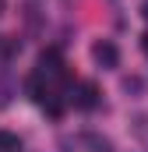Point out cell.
Segmentation results:
<instances>
[{"label": "cell", "mask_w": 148, "mask_h": 152, "mask_svg": "<svg viewBox=\"0 0 148 152\" xmlns=\"http://www.w3.org/2000/svg\"><path fill=\"white\" fill-rule=\"evenodd\" d=\"M0 11H4V0H0Z\"/></svg>", "instance_id": "obj_8"}, {"label": "cell", "mask_w": 148, "mask_h": 152, "mask_svg": "<svg viewBox=\"0 0 148 152\" xmlns=\"http://www.w3.org/2000/svg\"><path fill=\"white\" fill-rule=\"evenodd\" d=\"M141 50H145V53H148V32H145V36H141Z\"/></svg>", "instance_id": "obj_7"}, {"label": "cell", "mask_w": 148, "mask_h": 152, "mask_svg": "<svg viewBox=\"0 0 148 152\" xmlns=\"http://www.w3.org/2000/svg\"><path fill=\"white\" fill-rule=\"evenodd\" d=\"M123 88H127V92H141V88H145V81H141L138 75H131V78H123Z\"/></svg>", "instance_id": "obj_5"}, {"label": "cell", "mask_w": 148, "mask_h": 152, "mask_svg": "<svg viewBox=\"0 0 148 152\" xmlns=\"http://www.w3.org/2000/svg\"><path fill=\"white\" fill-rule=\"evenodd\" d=\"M74 103H78L81 110H95V106H99V88H95L92 81H81V85H78V96H74Z\"/></svg>", "instance_id": "obj_3"}, {"label": "cell", "mask_w": 148, "mask_h": 152, "mask_svg": "<svg viewBox=\"0 0 148 152\" xmlns=\"http://www.w3.org/2000/svg\"><path fill=\"white\" fill-rule=\"evenodd\" d=\"M0 152H21V138L11 131H0Z\"/></svg>", "instance_id": "obj_4"}, {"label": "cell", "mask_w": 148, "mask_h": 152, "mask_svg": "<svg viewBox=\"0 0 148 152\" xmlns=\"http://www.w3.org/2000/svg\"><path fill=\"white\" fill-rule=\"evenodd\" d=\"M60 71H64V64H60V50H57V46L42 50V57H39V75H60Z\"/></svg>", "instance_id": "obj_2"}, {"label": "cell", "mask_w": 148, "mask_h": 152, "mask_svg": "<svg viewBox=\"0 0 148 152\" xmlns=\"http://www.w3.org/2000/svg\"><path fill=\"white\" fill-rule=\"evenodd\" d=\"M141 18H145V21H148V0H145V4H141Z\"/></svg>", "instance_id": "obj_6"}, {"label": "cell", "mask_w": 148, "mask_h": 152, "mask_svg": "<svg viewBox=\"0 0 148 152\" xmlns=\"http://www.w3.org/2000/svg\"><path fill=\"white\" fill-rule=\"evenodd\" d=\"M92 57H95V64H102V67H116V64H120V50H116L113 39H99V42L92 46Z\"/></svg>", "instance_id": "obj_1"}]
</instances>
